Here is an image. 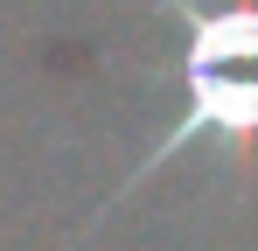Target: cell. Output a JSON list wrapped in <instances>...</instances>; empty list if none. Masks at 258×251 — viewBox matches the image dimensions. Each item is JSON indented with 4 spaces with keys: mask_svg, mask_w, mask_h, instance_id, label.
<instances>
[{
    "mask_svg": "<svg viewBox=\"0 0 258 251\" xmlns=\"http://www.w3.org/2000/svg\"><path fill=\"white\" fill-rule=\"evenodd\" d=\"M154 14L174 28V56L154 77H168L181 105L77 237H91L126 196H140L174 154L216 147L223 161H251L258 147V0H154Z\"/></svg>",
    "mask_w": 258,
    "mask_h": 251,
    "instance_id": "obj_1",
    "label": "cell"
}]
</instances>
